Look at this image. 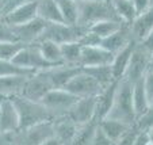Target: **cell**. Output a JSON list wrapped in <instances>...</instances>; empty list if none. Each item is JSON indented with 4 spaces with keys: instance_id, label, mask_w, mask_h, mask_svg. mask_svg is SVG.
<instances>
[{
    "instance_id": "19",
    "label": "cell",
    "mask_w": 153,
    "mask_h": 145,
    "mask_svg": "<svg viewBox=\"0 0 153 145\" xmlns=\"http://www.w3.org/2000/svg\"><path fill=\"white\" fill-rule=\"evenodd\" d=\"M130 42H133V41H131V37H130L127 25L123 23L119 30H117L115 33H113V34L108 35V37L100 39L99 45L114 56L115 53H118L119 50H122L123 48H126Z\"/></svg>"
},
{
    "instance_id": "17",
    "label": "cell",
    "mask_w": 153,
    "mask_h": 145,
    "mask_svg": "<svg viewBox=\"0 0 153 145\" xmlns=\"http://www.w3.org/2000/svg\"><path fill=\"white\" fill-rule=\"evenodd\" d=\"M117 86H118V80H114L113 83L102 88L100 92L95 96V118L98 119V122L106 118L110 111L115 96Z\"/></svg>"
},
{
    "instance_id": "40",
    "label": "cell",
    "mask_w": 153,
    "mask_h": 145,
    "mask_svg": "<svg viewBox=\"0 0 153 145\" xmlns=\"http://www.w3.org/2000/svg\"><path fill=\"white\" fill-rule=\"evenodd\" d=\"M0 145H11V134L0 133Z\"/></svg>"
},
{
    "instance_id": "22",
    "label": "cell",
    "mask_w": 153,
    "mask_h": 145,
    "mask_svg": "<svg viewBox=\"0 0 153 145\" xmlns=\"http://www.w3.org/2000/svg\"><path fill=\"white\" fill-rule=\"evenodd\" d=\"M131 99H133V107H134V113H136V118L153 109V103L148 99L146 92L144 90L142 79L136 81L134 84H131Z\"/></svg>"
},
{
    "instance_id": "38",
    "label": "cell",
    "mask_w": 153,
    "mask_h": 145,
    "mask_svg": "<svg viewBox=\"0 0 153 145\" xmlns=\"http://www.w3.org/2000/svg\"><path fill=\"white\" fill-rule=\"evenodd\" d=\"M150 142H153L152 132H138L131 145H148Z\"/></svg>"
},
{
    "instance_id": "3",
    "label": "cell",
    "mask_w": 153,
    "mask_h": 145,
    "mask_svg": "<svg viewBox=\"0 0 153 145\" xmlns=\"http://www.w3.org/2000/svg\"><path fill=\"white\" fill-rule=\"evenodd\" d=\"M77 8H79L77 25L84 27L85 30L91 25L96 23L99 20H106V19L119 20L108 0H88V1H81V3H77Z\"/></svg>"
},
{
    "instance_id": "25",
    "label": "cell",
    "mask_w": 153,
    "mask_h": 145,
    "mask_svg": "<svg viewBox=\"0 0 153 145\" xmlns=\"http://www.w3.org/2000/svg\"><path fill=\"white\" fill-rule=\"evenodd\" d=\"M81 48H83V45H81L79 41L61 44L60 49H61L62 65H67V67H79L80 56H81Z\"/></svg>"
},
{
    "instance_id": "1",
    "label": "cell",
    "mask_w": 153,
    "mask_h": 145,
    "mask_svg": "<svg viewBox=\"0 0 153 145\" xmlns=\"http://www.w3.org/2000/svg\"><path fill=\"white\" fill-rule=\"evenodd\" d=\"M106 118L117 119L130 126L134 125L136 122V113H134L133 99H131V83L125 79L118 80L113 106Z\"/></svg>"
},
{
    "instance_id": "42",
    "label": "cell",
    "mask_w": 153,
    "mask_h": 145,
    "mask_svg": "<svg viewBox=\"0 0 153 145\" xmlns=\"http://www.w3.org/2000/svg\"><path fill=\"white\" fill-rule=\"evenodd\" d=\"M76 3H81V1H88V0H75Z\"/></svg>"
},
{
    "instance_id": "15",
    "label": "cell",
    "mask_w": 153,
    "mask_h": 145,
    "mask_svg": "<svg viewBox=\"0 0 153 145\" xmlns=\"http://www.w3.org/2000/svg\"><path fill=\"white\" fill-rule=\"evenodd\" d=\"M114 56L110 52L100 46V45H83L79 67H95V65L111 64Z\"/></svg>"
},
{
    "instance_id": "37",
    "label": "cell",
    "mask_w": 153,
    "mask_h": 145,
    "mask_svg": "<svg viewBox=\"0 0 153 145\" xmlns=\"http://www.w3.org/2000/svg\"><path fill=\"white\" fill-rule=\"evenodd\" d=\"M91 145H115V142L111 141L108 137L104 136L103 132H102L98 126V129H96V132H95V136H94V140H92V144Z\"/></svg>"
},
{
    "instance_id": "23",
    "label": "cell",
    "mask_w": 153,
    "mask_h": 145,
    "mask_svg": "<svg viewBox=\"0 0 153 145\" xmlns=\"http://www.w3.org/2000/svg\"><path fill=\"white\" fill-rule=\"evenodd\" d=\"M98 126L106 137L111 140V141L117 142L127 130L130 129V125H126L121 121H117L113 118H103L98 122ZM133 126V125H131Z\"/></svg>"
},
{
    "instance_id": "6",
    "label": "cell",
    "mask_w": 153,
    "mask_h": 145,
    "mask_svg": "<svg viewBox=\"0 0 153 145\" xmlns=\"http://www.w3.org/2000/svg\"><path fill=\"white\" fill-rule=\"evenodd\" d=\"M87 30L79 25H67V23H46L41 39H48L56 42V44H67V42H75L80 41Z\"/></svg>"
},
{
    "instance_id": "20",
    "label": "cell",
    "mask_w": 153,
    "mask_h": 145,
    "mask_svg": "<svg viewBox=\"0 0 153 145\" xmlns=\"http://www.w3.org/2000/svg\"><path fill=\"white\" fill-rule=\"evenodd\" d=\"M53 125V137L58 140L62 145H69L73 140L77 126L73 121H71L67 115L58 117L52 121Z\"/></svg>"
},
{
    "instance_id": "43",
    "label": "cell",
    "mask_w": 153,
    "mask_h": 145,
    "mask_svg": "<svg viewBox=\"0 0 153 145\" xmlns=\"http://www.w3.org/2000/svg\"><path fill=\"white\" fill-rule=\"evenodd\" d=\"M148 145H153V142H150V144H148Z\"/></svg>"
},
{
    "instance_id": "5",
    "label": "cell",
    "mask_w": 153,
    "mask_h": 145,
    "mask_svg": "<svg viewBox=\"0 0 153 145\" xmlns=\"http://www.w3.org/2000/svg\"><path fill=\"white\" fill-rule=\"evenodd\" d=\"M11 62L22 69L30 71V72H38V71H43L52 67H57V65L48 62L41 56L37 44H29L22 46L19 52L11 58Z\"/></svg>"
},
{
    "instance_id": "28",
    "label": "cell",
    "mask_w": 153,
    "mask_h": 145,
    "mask_svg": "<svg viewBox=\"0 0 153 145\" xmlns=\"http://www.w3.org/2000/svg\"><path fill=\"white\" fill-rule=\"evenodd\" d=\"M96 129H98V121L96 119H92V121L83 123V125H79L72 142L69 145H91Z\"/></svg>"
},
{
    "instance_id": "41",
    "label": "cell",
    "mask_w": 153,
    "mask_h": 145,
    "mask_svg": "<svg viewBox=\"0 0 153 145\" xmlns=\"http://www.w3.org/2000/svg\"><path fill=\"white\" fill-rule=\"evenodd\" d=\"M39 145H62V144H61L56 137H50V138H46L43 142H41Z\"/></svg>"
},
{
    "instance_id": "44",
    "label": "cell",
    "mask_w": 153,
    "mask_h": 145,
    "mask_svg": "<svg viewBox=\"0 0 153 145\" xmlns=\"http://www.w3.org/2000/svg\"><path fill=\"white\" fill-rule=\"evenodd\" d=\"M0 100H1V96H0Z\"/></svg>"
},
{
    "instance_id": "26",
    "label": "cell",
    "mask_w": 153,
    "mask_h": 145,
    "mask_svg": "<svg viewBox=\"0 0 153 145\" xmlns=\"http://www.w3.org/2000/svg\"><path fill=\"white\" fill-rule=\"evenodd\" d=\"M27 76H0V96L11 98L19 94Z\"/></svg>"
},
{
    "instance_id": "13",
    "label": "cell",
    "mask_w": 153,
    "mask_h": 145,
    "mask_svg": "<svg viewBox=\"0 0 153 145\" xmlns=\"http://www.w3.org/2000/svg\"><path fill=\"white\" fill-rule=\"evenodd\" d=\"M67 117L76 125H83L95 118V96L79 98L67 113ZM98 121V119H96Z\"/></svg>"
},
{
    "instance_id": "33",
    "label": "cell",
    "mask_w": 153,
    "mask_h": 145,
    "mask_svg": "<svg viewBox=\"0 0 153 145\" xmlns=\"http://www.w3.org/2000/svg\"><path fill=\"white\" fill-rule=\"evenodd\" d=\"M34 72L16 67L11 61L0 60V76H30Z\"/></svg>"
},
{
    "instance_id": "29",
    "label": "cell",
    "mask_w": 153,
    "mask_h": 145,
    "mask_svg": "<svg viewBox=\"0 0 153 145\" xmlns=\"http://www.w3.org/2000/svg\"><path fill=\"white\" fill-rule=\"evenodd\" d=\"M37 46L39 49V53L48 62L53 65H62V60H61V49L60 45L52 42L48 39H41L37 42Z\"/></svg>"
},
{
    "instance_id": "14",
    "label": "cell",
    "mask_w": 153,
    "mask_h": 145,
    "mask_svg": "<svg viewBox=\"0 0 153 145\" xmlns=\"http://www.w3.org/2000/svg\"><path fill=\"white\" fill-rule=\"evenodd\" d=\"M127 29H129L130 37H131V41L134 44H140L145 38L152 35L153 34L152 10H148V11L142 12V14H138L127 25Z\"/></svg>"
},
{
    "instance_id": "9",
    "label": "cell",
    "mask_w": 153,
    "mask_h": 145,
    "mask_svg": "<svg viewBox=\"0 0 153 145\" xmlns=\"http://www.w3.org/2000/svg\"><path fill=\"white\" fill-rule=\"evenodd\" d=\"M64 90H67L76 98H90L96 96L102 91V87L91 77L88 73L80 69L75 76L69 79L67 84L64 86Z\"/></svg>"
},
{
    "instance_id": "7",
    "label": "cell",
    "mask_w": 153,
    "mask_h": 145,
    "mask_svg": "<svg viewBox=\"0 0 153 145\" xmlns=\"http://www.w3.org/2000/svg\"><path fill=\"white\" fill-rule=\"evenodd\" d=\"M50 137H53V125L48 121L11 133V145H39Z\"/></svg>"
},
{
    "instance_id": "32",
    "label": "cell",
    "mask_w": 153,
    "mask_h": 145,
    "mask_svg": "<svg viewBox=\"0 0 153 145\" xmlns=\"http://www.w3.org/2000/svg\"><path fill=\"white\" fill-rule=\"evenodd\" d=\"M57 7L60 10L61 18L64 23L67 25H77L79 8L75 0H56Z\"/></svg>"
},
{
    "instance_id": "18",
    "label": "cell",
    "mask_w": 153,
    "mask_h": 145,
    "mask_svg": "<svg viewBox=\"0 0 153 145\" xmlns=\"http://www.w3.org/2000/svg\"><path fill=\"white\" fill-rule=\"evenodd\" d=\"M81 68L79 67H67V65H57L48 69H43V75L50 83L52 88H64L69 79L75 76Z\"/></svg>"
},
{
    "instance_id": "10",
    "label": "cell",
    "mask_w": 153,
    "mask_h": 145,
    "mask_svg": "<svg viewBox=\"0 0 153 145\" xmlns=\"http://www.w3.org/2000/svg\"><path fill=\"white\" fill-rule=\"evenodd\" d=\"M50 90H53L48 79L45 77L42 71L34 72L33 75L27 76L23 86L20 88L18 96L29 99L33 102H41V99L46 95Z\"/></svg>"
},
{
    "instance_id": "2",
    "label": "cell",
    "mask_w": 153,
    "mask_h": 145,
    "mask_svg": "<svg viewBox=\"0 0 153 145\" xmlns=\"http://www.w3.org/2000/svg\"><path fill=\"white\" fill-rule=\"evenodd\" d=\"M11 100L19 117V129L31 128L42 122L53 121L52 114L41 102H33L18 95L11 96Z\"/></svg>"
},
{
    "instance_id": "12",
    "label": "cell",
    "mask_w": 153,
    "mask_h": 145,
    "mask_svg": "<svg viewBox=\"0 0 153 145\" xmlns=\"http://www.w3.org/2000/svg\"><path fill=\"white\" fill-rule=\"evenodd\" d=\"M45 26H46V22H43L39 18H35V19L30 20V22H27L25 25L12 26L11 30L14 33V37L16 39V42H20L23 45H29V44H37L39 41Z\"/></svg>"
},
{
    "instance_id": "35",
    "label": "cell",
    "mask_w": 153,
    "mask_h": 145,
    "mask_svg": "<svg viewBox=\"0 0 153 145\" xmlns=\"http://www.w3.org/2000/svg\"><path fill=\"white\" fill-rule=\"evenodd\" d=\"M0 42H16L11 26H8L1 18H0Z\"/></svg>"
},
{
    "instance_id": "34",
    "label": "cell",
    "mask_w": 153,
    "mask_h": 145,
    "mask_svg": "<svg viewBox=\"0 0 153 145\" xmlns=\"http://www.w3.org/2000/svg\"><path fill=\"white\" fill-rule=\"evenodd\" d=\"M22 46L25 45L20 42H0V60L11 61Z\"/></svg>"
},
{
    "instance_id": "21",
    "label": "cell",
    "mask_w": 153,
    "mask_h": 145,
    "mask_svg": "<svg viewBox=\"0 0 153 145\" xmlns=\"http://www.w3.org/2000/svg\"><path fill=\"white\" fill-rule=\"evenodd\" d=\"M37 18L46 23H64L56 0H37Z\"/></svg>"
},
{
    "instance_id": "39",
    "label": "cell",
    "mask_w": 153,
    "mask_h": 145,
    "mask_svg": "<svg viewBox=\"0 0 153 145\" xmlns=\"http://www.w3.org/2000/svg\"><path fill=\"white\" fill-rule=\"evenodd\" d=\"M134 8L137 11V15L142 14V12L152 10V0H131Z\"/></svg>"
},
{
    "instance_id": "30",
    "label": "cell",
    "mask_w": 153,
    "mask_h": 145,
    "mask_svg": "<svg viewBox=\"0 0 153 145\" xmlns=\"http://www.w3.org/2000/svg\"><path fill=\"white\" fill-rule=\"evenodd\" d=\"M108 1H110L114 12L122 23L129 25L137 16V11L131 3V0H108Z\"/></svg>"
},
{
    "instance_id": "27",
    "label": "cell",
    "mask_w": 153,
    "mask_h": 145,
    "mask_svg": "<svg viewBox=\"0 0 153 145\" xmlns=\"http://www.w3.org/2000/svg\"><path fill=\"white\" fill-rule=\"evenodd\" d=\"M85 73L91 76L94 80L102 88L113 83L115 79L113 76V69H111V64H103V65H95V67H87L81 68Z\"/></svg>"
},
{
    "instance_id": "4",
    "label": "cell",
    "mask_w": 153,
    "mask_h": 145,
    "mask_svg": "<svg viewBox=\"0 0 153 145\" xmlns=\"http://www.w3.org/2000/svg\"><path fill=\"white\" fill-rule=\"evenodd\" d=\"M153 68V53L145 50L141 45L136 44L134 49L130 56L129 64L125 71V75L122 79L127 80L129 83L134 84L136 81L141 80L148 71Z\"/></svg>"
},
{
    "instance_id": "24",
    "label": "cell",
    "mask_w": 153,
    "mask_h": 145,
    "mask_svg": "<svg viewBox=\"0 0 153 145\" xmlns=\"http://www.w3.org/2000/svg\"><path fill=\"white\" fill-rule=\"evenodd\" d=\"M134 42H130L126 48H123L122 50H119L118 53H115L113 57V61H111V69H113V76L115 80H121L125 75V71L127 68V64H129L130 56H131V52L134 49Z\"/></svg>"
},
{
    "instance_id": "11",
    "label": "cell",
    "mask_w": 153,
    "mask_h": 145,
    "mask_svg": "<svg viewBox=\"0 0 153 145\" xmlns=\"http://www.w3.org/2000/svg\"><path fill=\"white\" fill-rule=\"evenodd\" d=\"M37 18V0H25L10 10L1 19L8 26H20Z\"/></svg>"
},
{
    "instance_id": "36",
    "label": "cell",
    "mask_w": 153,
    "mask_h": 145,
    "mask_svg": "<svg viewBox=\"0 0 153 145\" xmlns=\"http://www.w3.org/2000/svg\"><path fill=\"white\" fill-rule=\"evenodd\" d=\"M137 133H138V130L136 129V126L134 125L130 126V129L115 142V145H131L133 141H134V138H136Z\"/></svg>"
},
{
    "instance_id": "8",
    "label": "cell",
    "mask_w": 153,
    "mask_h": 145,
    "mask_svg": "<svg viewBox=\"0 0 153 145\" xmlns=\"http://www.w3.org/2000/svg\"><path fill=\"white\" fill-rule=\"evenodd\" d=\"M77 99L79 98H76L75 95H72L64 88H53L41 99V103L49 110V113L54 119L58 117L67 115L69 109Z\"/></svg>"
},
{
    "instance_id": "16",
    "label": "cell",
    "mask_w": 153,
    "mask_h": 145,
    "mask_svg": "<svg viewBox=\"0 0 153 145\" xmlns=\"http://www.w3.org/2000/svg\"><path fill=\"white\" fill-rule=\"evenodd\" d=\"M19 129V117L11 98L0 100V133L11 134Z\"/></svg>"
},
{
    "instance_id": "31",
    "label": "cell",
    "mask_w": 153,
    "mask_h": 145,
    "mask_svg": "<svg viewBox=\"0 0 153 145\" xmlns=\"http://www.w3.org/2000/svg\"><path fill=\"white\" fill-rule=\"evenodd\" d=\"M122 25L123 23L119 22V20H111V19L99 20L96 23L91 25V26L87 29V31L94 34V35H96L99 39H103V38L111 35L113 33H115L117 30H119Z\"/></svg>"
}]
</instances>
